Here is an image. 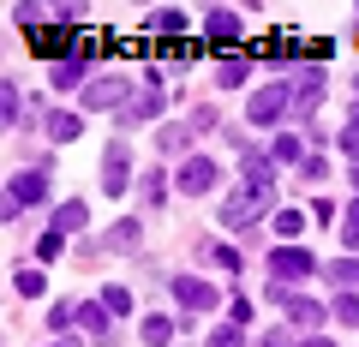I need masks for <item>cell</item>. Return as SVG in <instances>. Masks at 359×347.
I'll list each match as a JSON object with an SVG mask.
<instances>
[{
	"mask_svg": "<svg viewBox=\"0 0 359 347\" xmlns=\"http://www.w3.org/2000/svg\"><path fill=\"white\" fill-rule=\"evenodd\" d=\"M287 114H294V90H287V78H276V84H264V90L245 96V120H252V126H282Z\"/></svg>",
	"mask_w": 359,
	"mask_h": 347,
	"instance_id": "6da1fadb",
	"label": "cell"
},
{
	"mask_svg": "<svg viewBox=\"0 0 359 347\" xmlns=\"http://www.w3.org/2000/svg\"><path fill=\"white\" fill-rule=\"evenodd\" d=\"M132 96H138V90H132L126 78H90L84 96H78V114H120Z\"/></svg>",
	"mask_w": 359,
	"mask_h": 347,
	"instance_id": "7a4b0ae2",
	"label": "cell"
},
{
	"mask_svg": "<svg viewBox=\"0 0 359 347\" xmlns=\"http://www.w3.org/2000/svg\"><path fill=\"white\" fill-rule=\"evenodd\" d=\"M306 275H318V257H311L306 245H276V252H269V282L294 287V282H306Z\"/></svg>",
	"mask_w": 359,
	"mask_h": 347,
	"instance_id": "3957f363",
	"label": "cell"
},
{
	"mask_svg": "<svg viewBox=\"0 0 359 347\" xmlns=\"http://www.w3.org/2000/svg\"><path fill=\"white\" fill-rule=\"evenodd\" d=\"M120 192H132V144L108 138V150H102V198H120Z\"/></svg>",
	"mask_w": 359,
	"mask_h": 347,
	"instance_id": "277c9868",
	"label": "cell"
},
{
	"mask_svg": "<svg viewBox=\"0 0 359 347\" xmlns=\"http://www.w3.org/2000/svg\"><path fill=\"white\" fill-rule=\"evenodd\" d=\"M216 180H222V168L210 162V156H186L180 162V174H174V186L186 198H204V192H216Z\"/></svg>",
	"mask_w": 359,
	"mask_h": 347,
	"instance_id": "5b68a950",
	"label": "cell"
},
{
	"mask_svg": "<svg viewBox=\"0 0 359 347\" xmlns=\"http://www.w3.org/2000/svg\"><path fill=\"white\" fill-rule=\"evenodd\" d=\"M269 204V192H257V186H240V192L222 198V228H245V222H257V210Z\"/></svg>",
	"mask_w": 359,
	"mask_h": 347,
	"instance_id": "8992f818",
	"label": "cell"
},
{
	"mask_svg": "<svg viewBox=\"0 0 359 347\" xmlns=\"http://www.w3.org/2000/svg\"><path fill=\"white\" fill-rule=\"evenodd\" d=\"M162 108H168L162 84H144V90L132 96L126 108H120V126H144V120H162Z\"/></svg>",
	"mask_w": 359,
	"mask_h": 347,
	"instance_id": "52a82bcc",
	"label": "cell"
},
{
	"mask_svg": "<svg viewBox=\"0 0 359 347\" xmlns=\"http://www.w3.org/2000/svg\"><path fill=\"white\" fill-rule=\"evenodd\" d=\"M174 299L192 311V318H198V311H216V306H222V294H216L210 282H198V275H174Z\"/></svg>",
	"mask_w": 359,
	"mask_h": 347,
	"instance_id": "ba28073f",
	"label": "cell"
},
{
	"mask_svg": "<svg viewBox=\"0 0 359 347\" xmlns=\"http://www.w3.org/2000/svg\"><path fill=\"white\" fill-rule=\"evenodd\" d=\"M240 174H245V186H257V192L276 186V162H269L257 144H240Z\"/></svg>",
	"mask_w": 359,
	"mask_h": 347,
	"instance_id": "9c48e42d",
	"label": "cell"
},
{
	"mask_svg": "<svg viewBox=\"0 0 359 347\" xmlns=\"http://www.w3.org/2000/svg\"><path fill=\"white\" fill-rule=\"evenodd\" d=\"M13 198L18 210H30V204H42V198H48V174H42V168H25V174H13Z\"/></svg>",
	"mask_w": 359,
	"mask_h": 347,
	"instance_id": "30bf717a",
	"label": "cell"
},
{
	"mask_svg": "<svg viewBox=\"0 0 359 347\" xmlns=\"http://www.w3.org/2000/svg\"><path fill=\"white\" fill-rule=\"evenodd\" d=\"M282 318L294 323V329H318V323L330 318V306H318V299H306V294H287L282 299Z\"/></svg>",
	"mask_w": 359,
	"mask_h": 347,
	"instance_id": "8fae6325",
	"label": "cell"
},
{
	"mask_svg": "<svg viewBox=\"0 0 359 347\" xmlns=\"http://www.w3.org/2000/svg\"><path fill=\"white\" fill-rule=\"evenodd\" d=\"M138 245H144V222L126 216V222L108 228V240H96V252H138Z\"/></svg>",
	"mask_w": 359,
	"mask_h": 347,
	"instance_id": "7c38bea8",
	"label": "cell"
},
{
	"mask_svg": "<svg viewBox=\"0 0 359 347\" xmlns=\"http://www.w3.org/2000/svg\"><path fill=\"white\" fill-rule=\"evenodd\" d=\"M42 132H48L54 144H72L78 132H84V114H78V108H48V114H42Z\"/></svg>",
	"mask_w": 359,
	"mask_h": 347,
	"instance_id": "4fadbf2b",
	"label": "cell"
},
{
	"mask_svg": "<svg viewBox=\"0 0 359 347\" xmlns=\"http://www.w3.org/2000/svg\"><path fill=\"white\" fill-rule=\"evenodd\" d=\"M156 150H162V156H192V120H168V126H156Z\"/></svg>",
	"mask_w": 359,
	"mask_h": 347,
	"instance_id": "5bb4252c",
	"label": "cell"
},
{
	"mask_svg": "<svg viewBox=\"0 0 359 347\" xmlns=\"http://www.w3.org/2000/svg\"><path fill=\"white\" fill-rule=\"evenodd\" d=\"M84 222H90V204H84V198H66V204H54L48 228L54 233H84Z\"/></svg>",
	"mask_w": 359,
	"mask_h": 347,
	"instance_id": "9a60e30c",
	"label": "cell"
},
{
	"mask_svg": "<svg viewBox=\"0 0 359 347\" xmlns=\"http://www.w3.org/2000/svg\"><path fill=\"white\" fill-rule=\"evenodd\" d=\"M78 323H84L96 341H114V311H108L102 299H84V306H78Z\"/></svg>",
	"mask_w": 359,
	"mask_h": 347,
	"instance_id": "2e32d148",
	"label": "cell"
},
{
	"mask_svg": "<svg viewBox=\"0 0 359 347\" xmlns=\"http://www.w3.org/2000/svg\"><path fill=\"white\" fill-rule=\"evenodd\" d=\"M48 84H54V90H78V96H84V84H90V60H60V66L48 72Z\"/></svg>",
	"mask_w": 359,
	"mask_h": 347,
	"instance_id": "e0dca14e",
	"label": "cell"
},
{
	"mask_svg": "<svg viewBox=\"0 0 359 347\" xmlns=\"http://www.w3.org/2000/svg\"><path fill=\"white\" fill-rule=\"evenodd\" d=\"M204 36H210V42H233V36H240V13L210 6V13H204Z\"/></svg>",
	"mask_w": 359,
	"mask_h": 347,
	"instance_id": "ac0fdd59",
	"label": "cell"
},
{
	"mask_svg": "<svg viewBox=\"0 0 359 347\" xmlns=\"http://www.w3.org/2000/svg\"><path fill=\"white\" fill-rule=\"evenodd\" d=\"M269 162H276V168H299V162H306V144H299V132H276V144H269Z\"/></svg>",
	"mask_w": 359,
	"mask_h": 347,
	"instance_id": "d6986e66",
	"label": "cell"
},
{
	"mask_svg": "<svg viewBox=\"0 0 359 347\" xmlns=\"http://www.w3.org/2000/svg\"><path fill=\"white\" fill-rule=\"evenodd\" d=\"M294 84H299V96H323V84H330L323 60H306V66H294Z\"/></svg>",
	"mask_w": 359,
	"mask_h": 347,
	"instance_id": "ffe728a7",
	"label": "cell"
},
{
	"mask_svg": "<svg viewBox=\"0 0 359 347\" xmlns=\"http://www.w3.org/2000/svg\"><path fill=\"white\" fill-rule=\"evenodd\" d=\"M245 78H252V60H245V54H240V60H222V66H216V84H222V90H240Z\"/></svg>",
	"mask_w": 359,
	"mask_h": 347,
	"instance_id": "44dd1931",
	"label": "cell"
},
{
	"mask_svg": "<svg viewBox=\"0 0 359 347\" xmlns=\"http://www.w3.org/2000/svg\"><path fill=\"white\" fill-rule=\"evenodd\" d=\"M138 335H144V347H168V341H174V323H168L162 311H150V318H144V329H138Z\"/></svg>",
	"mask_w": 359,
	"mask_h": 347,
	"instance_id": "7402d4cb",
	"label": "cell"
},
{
	"mask_svg": "<svg viewBox=\"0 0 359 347\" xmlns=\"http://www.w3.org/2000/svg\"><path fill=\"white\" fill-rule=\"evenodd\" d=\"M323 275H330V282H341V294H353V287H359V257H335Z\"/></svg>",
	"mask_w": 359,
	"mask_h": 347,
	"instance_id": "603a6c76",
	"label": "cell"
},
{
	"mask_svg": "<svg viewBox=\"0 0 359 347\" xmlns=\"http://www.w3.org/2000/svg\"><path fill=\"white\" fill-rule=\"evenodd\" d=\"M144 25H150V30H162V36H180V30H186V13H180V6H162V13H150Z\"/></svg>",
	"mask_w": 359,
	"mask_h": 347,
	"instance_id": "cb8c5ba5",
	"label": "cell"
},
{
	"mask_svg": "<svg viewBox=\"0 0 359 347\" xmlns=\"http://www.w3.org/2000/svg\"><path fill=\"white\" fill-rule=\"evenodd\" d=\"M138 192H144V204H162V198H168V174H162V168H144Z\"/></svg>",
	"mask_w": 359,
	"mask_h": 347,
	"instance_id": "d4e9b609",
	"label": "cell"
},
{
	"mask_svg": "<svg viewBox=\"0 0 359 347\" xmlns=\"http://www.w3.org/2000/svg\"><path fill=\"white\" fill-rule=\"evenodd\" d=\"M30 48H36V60H54V66H60L66 36H54V30H36V36H30Z\"/></svg>",
	"mask_w": 359,
	"mask_h": 347,
	"instance_id": "484cf974",
	"label": "cell"
},
{
	"mask_svg": "<svg viewBox=\"0 0 359 347\" xmlns=\"http://www.w3.org/2000/svg\"><path fill=\"white\" fill-rule=\"evenodd\" d=\"M330 318L353 329V323H359V294H335V299H330Z\"/></svg>",
	"mask_w": 359,
	"mask_h": 347,
	"instance_id": "4316f807",
	"label": "cell"
},
{
	"mask_svg": "<svg viewBox=\"0 0 359 347\" xmlns=\"http://www.w3.org/2000/svg\"><path fill=\"white\" fill-rule=\"evenodd\" d=\"M204 257H216V264H222L228 275H240V270H245V257L233 252V245H204Z\"/></svg>",
	"mask_w": 359,
	"mask_h": 347,
	"instance_id": "83f0119b",
	"label": "cell"
},
{
	"mask_svg": "<svg viewBox=\"0 0 359 347\" xmlns=\"http://www.w3.org/2000/svg\"><path fill=\"white\" fill-rule=\"evenodd\" d=\"M299 228H306V216H299V210H282V216H276V233H282V245H294V240H299Z\"/></svg>",
	"mask_w": 359,
	"mask_h": 347,
	"instance_id": "f1b7e54d",
	"label": "cell"
},
{
	"mask_svg": "<svg viewBox=\"0 0 359 347\" xmlns=\"http://www.w3.org/2000/svg\"><path fill=\"white\" fill-rule=\"evenodd\" d=\"M13 282H18V294H25V299H36L42 287H48V275H42V270H30V264H25V270H18Z\"/></svg>",
	"mask_w": 359,
	"mask_h": 347,
	"instance_id": "f546056e",
	"label": "cell"
},
{
	"mask_svg": "<svg viewBox=\"0 0 359 347\" xmlns=\"http://www.w3.org/2000/svg\"><path fill=\"white\" fill-rule=\"evenodd\" d=\"M341 245H347V252H359V198L347 204V216H341Z\"/></svg>",
	"mask_w": 359,
	"mask_h": 347,
	"instance_id": "4dcf8cb0",
	"label": "cell"
},
{
	"mask_svg": "<svg viewBox=\"0 0 359 347\" xmlns=\"http://www.w3.org/2000/svg\"><path fill=\"white\" fill-rule=\"evenodd\" d=\"M60 252H66V233H54V228H48V233L36 240V257H42V264H54Z\"/></svg>",
	"mask_w": 359,
	"mask_h": 347,
	"instance_id": "1f68e13d",
	"label": "cell"
},
{
	"mask_svg": "<svg viewBox=\"0 0 359 347\" xmlns=\"http://www.w3.org/2000/svg\"><path fill=\"white\" fill-rule=\"evenodd\" d=\"M204 347H245V329H240V323H228V329H210Z\"/></svg>",
	"mask_w": 359,
	"mask_h": 347,
	"instance_id": "d6a6232c",
	"label": "cell"
},
{
	"mask_svg": "<svg viewBox=\"0 0 359 347\" xmlns=\"http://www.w3.org/2000/svg\"><path fill=\"white\" fill-rule=\"evenodd\" d=\"M0 114H6V126H18V84H0Z\"/></svg>",
	"mask_w": 359,
	"mask_h": 347,
	"instance_id": "836d02e7",
	"label": "cell"
},
{
	"mask_svg": "<svg viewBox=\"0 0 359 347\" xmlns=\"http://www.w3.org/2000/svg\"><path fill=\"white\" fill-rule=\"evenodd\" d=\"M102 306L114 311V318H126V311H132V294H126V287H102Z\"/></svg>",
	"mask_w": 359,
	"mask_h": 347,
	"instance_id": "e575fe53",
	"label": "cell"
},
{
	"mask_svg": "<svg viewBox=\"0 0 359 347\" xmlns=\"http://www.w3.org/2000/svg\"><path fill=\"white\" fill-rule=\"evenodd\" d=\"M228 323H240V329L252 323V299L245 294H228Z\"/></svg>",
	"mask_w": 359,
	"mask_h": 347,
	"instance_id": "d590c367",
	"label": "cell"
},
{
	"mask_svg": "<svg viewBox=\"0 0 359 347\" xmlns=\"http://www.w3.org/2000/svg\"><path fill=\"white\" fill-rule=\"evenodd\" d=\"M72 323H78V306H54L48 311V329H72Z\"/></svg>",
	"mask_w": 359,
	"mask_h": 347,
	"instance_id": "8d00e7d4",
	"label": "cell"
},
{
	"mask_svg": "<svg viewBox=\"0 0 359 347\" xmlns=\"http://www.w3.org/2000/svg\"><path fill=\"white\" fill-rule=\"evenodd\" d=\"M299 174H306V180H330V162H323V156H306V162H299Z\"/></svg>",
	"mask_w": 359,
	"mask_h": 347,
	"instance_id": "74e56055",
	"label": "cell"
},
{
	"mask_svg": "<svg viewBox=\"0 0 359 347\" xmlns=\"http://www.w3.org/2000/svg\"><path fill=\"white\" fill-rule=\"evenodd\" d=\"M335 144H341V156H353V162H359V132L341 126V138H335Z\"/></svg>",
	"mask_w": 359,
	"mask_h": 347,
	"instance_id": "f35d334b",
	"label": "cell"
},
{
	"mask_svg": "<svg viewBox=\"0 0 359 347\" xmlns=\"http://www.w3.org/2000/svg\"><path fill=\"white\" fill-rule=\"evenodd\" d=\"M257 347H299V341H294V335H287V329H276V335H264V341H257Z\"/></svg>",
	"mask_w": 359,
	"mask_h": 347,
	"instance_id": "ab89813d",
	"label": "cell"
},
{
	"mask_svg": "<svg viewBox=\"0 0 359 347\" xmlns=\"http://www.w3.org/2000/svg\"><path fill=\"white\" fill-rule=\"evenodd\" d=\"M299 347H335V341H330V335H306V341H299Z\"/></svg>",
	"mask_w": 359,
	"mask_h": 347,
	"instance_id": "60d3db41",
	"label": "cell"
},
{
	"mask_svg": "<svg viewBox=\"0 0 359 347\" xmlns=\"http://www.w3.org/2000/svg\"><path fill=\"white\" fill-rule=\"evenodd\" d=\"M347 132H359V102H353V108H347Z\"/></svg>",
	"mask_w": 359,
	"mask_h": 347,
	"instance_id": "b9f144b4",
	"label": "cell"
},
{
	"mask_svg": "<svg viewBox=\"0 0 359 347\" xmlns=\"http://www.w3.org/2000/svg\"><path fill=\"white\" fill-rule=\"evenodd\" d=\"M347 180H353V192H359V162H353V168H347Z\"/></svg>",
	"mask_w": 359,
	"mask_h": 347,
	"instance_id": "7bdbcfd3",
	"label": "cell"
},
{
	"mask_svg": "<svg viewBox=\"0 0 359 347\" xmlns=\"http://www.w3.org/2000/svg\"><path fill=\"white\" fill-rule=\"evenodd\" d=\"M353 90H359V72H353Z\"/></svg>",
	"mask_w": 359,
	"mask_h": 347,
	"instance_id": "ee69618b",
	"label": "cell"
},
{
	"mask_svg": "<svg viewBox=\"0 0 359 347\" xmlns=\"http://www.w3.org/2000/svg\"><path fill=\"white\" fill-rule=\"evenodd\" d=\"M48 347H60V341H48Z\"/></svg>",
	"mask_w": 359,
	"mask_h": 347,
	"instance_id": "f6af8a7d",
	"label": "cell"
}]
</instances>
